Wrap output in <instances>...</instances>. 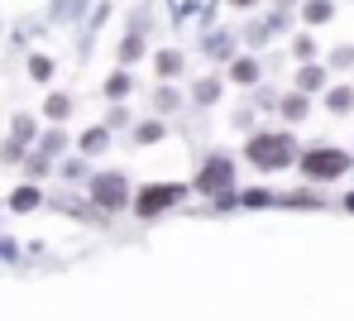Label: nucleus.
Instances as JSON below:
<instances>
[{
  "mask_svg": "<svg viewBox=\"0 0 354 321\" xmlns=\"http://www.w3.org/2000/svg\"><path fill=\"white\" fill-rule=\"evenodd\" d=\"M249 158H254V163H263V168H283V163L292 158V139H288V134H278V139H273V134H263V139H254V144H249Z\"/></svg>",
  "mask_w": 354,
  "mask_h": 321,
  "instance_id": "obj_1",
  "label": "nucleus"
},
{
  "mask_svg": "<svg viewBox=\"0 0 354 321\" xmlns=\"http://www.w3.org/2000/svg\"><path fill=\"white\" fill-rule=\"evenodd\" d=\"M350 168V158L340 154V149H316V154H306V178H340Z\"/></svg>",
  "mask_w": 354,
  "mask_h": 321,
  "instance_id": "obj_2",
  "label": "nucleus"
},
{
  "mask_svg": "<svg viewBox=\"0 0 354 321\" xmlns=\"http://www.w3.org/2000/svg\"><path fill=\"white\" fill-rule=\"evenodd\" d=\"M230 178H235V168H230L225 158H216V163H206V173L196 178V187H201V192H221Z\"/></svg>",
  "mask_w": 354,
  "mask_h": 321,
  "instance_id": "obj_3",
  "label": "nucleus"
},
{
  "mask_svg": "<svg viewBox=\"0 0 354 321\" xmlns=\"http://www.w3.org/2000/svg\"><path fill=\"white\" fill-rule=\"evenodd\" d=\"M177 201V187H149V192L139 196V211L144 216H158V211H168Z\"/></svg>",
  "mask_w": 354,
  "mask_h": 321,
  "instance_id": "obj_4",
  "label": "nucleus"
},
{
  "mask_svg": "<svg viewBox=\"0 0 354 321\" xmlns=\"http://www.w3.org/2000/svg\"><path fill=\"white\" fill-rule=\"evenodd\" d=\"M96 201H101V206H120V201H124V183H120V178H101V183H96Z\"/></svg>",
  "mask_w": 354,
  "mask_h": 321,
  "instance_id": "obj_5",
  "label": "nucleus"
},
{
  "mask_svg": "<svg viewBox=\"0 0 354 321\" xmlns=\"http://www.w3.org/2000/svg\"><path fill=\"white\" fill-rule=\"evenodd\" d=\"M306 19H311V24L330 19V5H326V0H311V5H306Z\"/></svg>",
  "mask_w": 354,
  "mask_h": 321,
  "instance_id": "obj_6",
  "label": "nucleus"
}]
</instances>
